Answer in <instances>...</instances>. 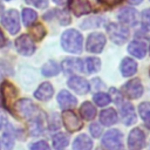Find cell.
Segmentation results:
<instances>
[{"mask_svg":"<svg viewBox=\"0 0 150 150\" xmlns=\"http://www.w3.org/2000/svg\"><path fill=\"white\" fill-rule=\"evenodd\" d=\"M61 46L68 53H80L82 50V35L76 29H68L61 36Z\"/></svg>","mask_w":150,"mask_h":150,"instance_id":"1","label":"cell"},{"mask_svg":"<svg viewBox=\"0 0 150 150\" xmlns=\"http://www.w3.org/2000/svg\"><path fill=\"white\" fill-rule=\"evenodd\" d=\"M102 144L107 150H123L122 134L118 130H109L102 138Z\"/></svg>","mask_w":150,"mask_h":150,"instance_id":"2","label":"cell"},{"mask_svg":"<svg viewBox=\"0 0 150 150\" xmlns=\"http://www.w3.org/2000/svg\"><path fill=\"white\" fill-rule=\"evenodd\" d=\"M107 32H108V36L110 38V40L114 43L117 45H122L127 41L128 36H129V30L128 28L120 26L115 22H111L107 26Z\"/></svg>","mask_w":150,"mask_h":150,"instance_id":"3","label":"cell"},{"mask_svg":"<svg viewBox=\"0 0 150 150\" xmlns=\"http://www.w3.org/2000/svg\"><path fill=\"white\" fill-rule=\"evenodd\" d=\"M2 26L11 33V34H16L20 30V21H19V14L15 9H8L1 19Z\"/></svg>","mask_w":150,"mask_h":150,"instance_id":"4","label":"cell"},{"mask_svg":"<svg viewBox=\"0 0 150 150\" xmlns=\"http://www.w3.org/2000/svg\"><path fill=\"white\" fill-rule=\"evenodd\" d=\"M35 110H36V107L32 103V101L27 98L19 100L16 103H14V107H13V114L15 112L23 118L33 117L35 114Z\"/></svg>","mask_w":150,"mask_h":150,"instance_id":"5","label":"cell"},{"mask_svg":"<svg viewBox=\"0 0 150 150\" xmlns=\"http://www.w3.org/2000/svg\"><path fill=\"white\" fill-rule=\"evenodd\" d=\"M15 47H16V50L23 56H30L35 52L34 42H33L32 38L27 34L20 35L15 40Z\"/></svg>","mask_w":150,"mask_h":150,"instance_id":"6","label":"cell"},{"mask_svg":"<svg viewBox=\"0 0 150 150\" xmlns=\"http://www.w3.org/2000/svg\"><path fill=\"white\" fill-rule=\"evenodd\" d=\"M1 91H2V96H4V102H5V107L9 110L13 111V107H14V100L18 95V91L15 89V87L8 82L5 81L1 86Z\"/></svg>","mask_w":150,"mask_h":150,"instance_id":"7","label":"cell"},{"mask_svg":"<svg viewBox=\"0 0 150 150\" xmlns=\"http://www.w3.org/2000/svg\"><path fill=\"white\" fill-rule=\"evenodd\" d=\"M145 144V135L139 128H135L130 131L128 137L129 150H141Z\"/></svg>","mask_w":150,"mask_h":150,"instance_id":"8","label":"cell"},{"mask_svg":"<svg viewBox=\"0 0 150 150\" xmlns=\"http://www.w3.org/2000/svg\"><path fill=\"white\" fill-rule=\"evenodd\" d=\"M105 45V36L102 33H91L87 39V50L90 53H101Z\"/></svg>","mask_w":150,"mask_h":150,"instance_id":"9","label":"cell"},{"mask_svg":"<svg viewBox=\"0 0 150 150\" xmlns=\"http://www.w3.org/2000/svg\"><path fill=\"white\" fill-rule=\"evenodd\" d=\"M123 93L127 97L131 98V100H136L139 98L143 94V86L141 83V81L138 79H134L130 80L129 82H127L123 87Z\"/></svg>","mask_w":150,"mask_h":150,"instance_id":"10","label":"cell"},{"mask_svg":"<svg viewBox=\"0 0 150 150\" xmlns=\"http://www.w3.org/2000/svg\"><path fill=\"white\" fill-rule=\"evenodd\" d=\"M62 122L66 127V129L70 132L77 131L82 128V122L80 121V118L77 117V115L70 110H66L62 112Z\"/></svg>","mask_w":150,"mask_h":150,"instance_id":"11","label":"cell"},{"mask_svg":"<svg viewBox=\"0 0 150 150\" xmlns=\"http://www.w3.org/2000/svg\"><path fill=\"white\" fill-rule=\"evenodd\" d=\"M68 86L71 90H74L77 94H81V95L87 94L90 88L89 82L86 79L80 77V76H71L68 80Z\"/></svg>","mask_w":150,"mask_h":150,"instance_id":"12","label":"cell"},{"mask_svg":"<svg viewBox=\"0 0 150 150\" xmlns=\"http://www.w3.org/2000/svg\"><path fill=\"white\" fill-rule=\"evenodd\" d=\"M118 20L125 26H135L137 23V12L131 7H125L118 13Z\"/></svg>","mask_w":150,"mask_h":150,"instance_id":"13","label":"cell"},{"mask_svg":"<svg viewBox=\"0 0 150 150\" xmlns=\"http://www.w3.org/2000/svg\"><path fill=\"white\" fill-rule=\"evenodd\" d=\"M69 8L75 15L80 16L88 14L91 9V6L88 0H69Z\"/></svg>","mask_w":150,"mask_h":150,"instance_id":"14","label":"cell"},{"mask_svg":"<svg viewBox=\"0 0 150 150\" xmlns=\"http://www.w3.org/2000/svg\"><path fill=\"white\" fill-rule=\"evenodd\" d=\"M57 102L62 109H69L76 105L77 100L75 98V96H73L67 90H61L57 95Z\"/></svg>","mask_w":150,"mask_h":150,"instance_id":"15","label":"cell"},{"mask_svg":"<svg viewBox=\"0 0 150 150\" xmlns=\"http://www.w3.org/2000/svg\"><path fill=\"white\" fill-rule=\"evenodd\" d=\"M61 66L63 71L67 74H73L83 70V63L80 59H66Z\"/></svg>","mask_w":150,"mask_h":150,"instance_id":"16","label":"cell"},{"mask_svg":"<svg viewBox=\"0 0 150 150\" xmlns=\"http://www.w3.org/2000/svg\"><path fill=\"white\" fill-rule=\"evenodd\" d=\"M53 93H54V89H53L52 84L48 82H45V83L40 84V87L35 90L34 96L40 101H48L53 96Z\"/></svg>","mask_w":150,"mask_h":150,"instance_id":"17","label":"cell"},{"mask_svg":"<svg viewBox=\"0 0 150 150\" xmlns=\"http://www.w3.org/2000/svg\"><path fill=\"white\" fill-rule=\"evenodd\" d=\"M128 52L137 59H143L146 54V46L142 41H132L128 46Z\"/></svg>","mask_w":150,"mask_h":150,"instance_id":"18","label":"cell"},{"mask_svg":"<svg viewBox=\"0 0 150 150\" xmlns=\"http://www.w3.org/2000/svg\"><path fill=\"white\" fill-rule=\"evenodd\" d=\"M91 148L93 141L86 134L79 135L73 143V150H91Z\"/></svg>","mask_w":150,"mask_h":150,"instance_id":"19","label":"cell"},{"mask_svg":"<svg viewBox=\"0 0 150 150\" xmlns=\"http://www.w3.org/2000/svg\"><path fill=\"white\" fill-rule=\"evenodd\" d=\"M121 112H122V121H123L124 124L130 125L134 122H136V114H135V109H134L132 104L125 103L122 107Z\"/></svg>","mask_w":150,"mask_h":150,"instance_id":"20","label":"cell"},{"mask_svg":"<svg viewBox=\"0 0 150 150\" xmlns=\"http://www.w3.org/2000/svg\"><path fill=\"white\" fill-rule=\"evenodd\" d=\"M100 121L103 125H112L117 121V112L112 108H108L101 111L100 114Z\"/></svg>","mask_w":150,"mask_h":150,"instance_id":"21","label":"cell"},{"mask_svg":"<svg viewBox=\"0 0 150 150\" xmlns=\"http://www.w3.org/2000/svg\"><path fill=\"white\" fill-rule=\"evenodd\" d=\"M137 70V63L130 59V57H125L122 60L121 62V73L123 76H131L136 73Z\"/></svg>","mask_w":150,"mask_h":150,"instance_id":"22","label":"cell"},{"mask_svg":"<svg viewBox=\"0 0 150 150\" xmlns=\"http://www.w3.org/2000/svg\"><path fill=\"white\" fill-rule=\"evenodd\" d=\"M80 114H81V116H82L84 120L91 121V120H94V117L96 116V109H95V107H94L90 102L86 101V102H83L82 105L80 107Z\"/></svg>","mask_w":150,"mask_h":150,"instance_id":"23","label":"cell"},{"mask_svg":"<svg viewBox=\"0 0 150 150\" xmlns=\"http://www.w3.org/2000/svg\"><path fill=\"white\" fill-rule=\"evenodd\" d=\"M69 144V136L67 134L60 132L53 137V146L55 150H63Z\"/></svg>","mask_w":150,"mask_h":150,"instance_id":"24","label":"cell"},{"mask_svg":"<svg viewBox=\"0 0 150 150\" xmlns=\"http://www.w3.org/2000/svg\"><path fill=\"white\" fill-rule=\"evenodd\" d=\"M60 71V67L55 61H48L41 68V73L45 76H54Z\"/></svg>","mask_w":150,"mask_h":150,"instance_id":"25","label":"cell"},{"mask_svg":"<svg viewBox=\"0 0 150 150\" xmlns=\"http://www.w3.org/2000/svg\"><path fill=\"white\" fill-rule=\"evenodd\" d=\"M100 64H101V61H100L97 57H88V59H86V61H84L83 68H86V71H87V73L91 74V73L98 71Z\"/></svg>","mask_w":150,"mask_h":150,"instance_id":"26","label":"cell"},{"mask_svg":"<svg viewBox=\"0 0 150 150\" xmlns=\"http://www.w3.org/2000/svg\"><path fill=\"white\" fill-rule=\"evenodd\" d=\"M138 112H139L141 117L143 118L145 125L150 129V103H148V102L141 103L138 107Z\"/></svg>","mask_w":150,"mask_h":150,"instance_id":"27","label":"cell"},{"mask_svg":"<svg viewBox=\"0 0 150 150\" xmlns=\"http://www.w3.org/2000/svg\"><path fill=\"white\" fill-rule=\"evenodd\" d=\"M38 18V14L35 11L30 8H23L22 9V21L25 26H30L33 22H35Z\"/></svg>","mask_w":150,"mask_h":150,"instance_id":"28","label":"cell"},{"mask_svg":"<svg viewBox=\"0 0 150 150\" xmlns=\"http://www.w3.org/2000/svg\"><path fill=\"white\" fill-rule=\"evenodd\" d=\"M30 34H32V36H33L36 41H40V40L43 39V36L46 35V29H45V27H43L41 23H36L35 26L32 27Z\"/></svg>","mask_w":150,"mask_h":150,"instance_id":"29","label":"cell"},{"mask_svg":"<svg viewBox=\"0 0 150 150\" xmlns=\"http://www.w3.org/2000/svg\"><path fill=\"white\" fill-rule=\"evenodd\" d=\"M94 101L97 105L100 107H104L108 103H110V96L104 94V93H97L94 95Z\"/></svg>","mask_w":150,"mask_h":150,"instance_id":"30","label":"cell"},{"mask_svg":"<svg viewBox=\"0 0 150 150\" xmlns=\"http://www.w3.org/2000/svg\"><path fill=\"white\" fill-rule=\"evenodd\" d=\"M28 130H29V134L33 135V136H36L41 132L42 128H41V124H40V121L39 120H33L29 122V125H28Z\"/></svg>","mask_w":150,"mask_h":150,"instance_id":"31","label":"cell"},{"mask_svg":"<svg viewBox=\"0 0 150 150\" xmlns=\"http://www.w3.org/2000/svg\"><path fill=\"white\" fill-rule=\"evenodd\" d=\"M2 138H4V145H5L6 150H12V148L14 145V141H13L12 134L9 131H6V132H4Z\"/></svg>","mask_w":150,"mask_h":150,"instance_id":"32","label":"cell"},{"mask_svg":"<svg viewBox=\"0 0 150 150\" xmlns=\"http://www.w3.org/2000/svg\"><path fill=\"white\" fill-rule=\"evenodd\" d=\"M30 150H50V148L46 141H40L36 143H33L30 145Z\"/></svg>","mask_w":150,"mask_h":150,"instance_id":"33","label":"cell"},{"mask_svg":"<svg viewBox=\"0 0 150 150\" xmlns=\"http://www.w3.org/2000/svg\"><path fill=\"white\" fill-rule=\"evenodd\" d=\"M28 5H33L38 8H46L48 6V0H25Z\"/></svg>","mask_w":150,"mask_h":150,"instance_id":"34","label":"cell"},{"mask_svg":"<svg viewBox=\"0 0 150 150\" xmlns=\"http://www.w3.org/2000/svg\"><path fill=\"white\" fill-rule=\"evenodd\" d=\"M60 22H61V25H68L69 22H70V16H69V13H68V11H66V9H63V11H61L60 12Z\"/></svg>","mask_w":150,"mask_h":150,"instance_id":"35","label":"cell"},{"mask_svg":"<svg viewBox=\"0 0 150 150\" xmlns=\"http://www.w3.org/2000/svg\"><path fill=\"white\" fill-rule=\"evenodd\" d=\"M101 131H102V129H101V127L97 123H94V124L90 125V134L94 137H98L101 135Z\"/></svg>","mask_w":150,"mask_h":150,"instance_id":"36","label":"cell"},{"mask_svg":"<svg viewBox=\"0 0 150 150\" xmlns=\"http://www.w3.org/2000/svg\"><path fill=\"white\" fill-rule=\"evenodd\" d=\"M142 19H143L144 26H146L148 28H150V8L145 9V11L142 13Z\"/></svg>","mask_w":150,"mask_h":150,"instance_id":"37","label":"cell"},{"mask_svg":"<svg viewBox=\"0 0 150 150\" xmlns=\"http://www.w3.org/2000/svg\"><path fill=\"white\" fill-rule=\"evenodd\" d=\"M102 4H104V5H108V6H114V5H116V4H120L122 0H100Z\"/></svg>","mask_w":150,"mask_h":150,"instance_id":"38","label":"cell"},{"mask_svg":"<svg viewBox=\"0 0 150 150\" xmlns=\"http://www.w3.org/2000/svg\"><path fill=\"white\" fill-rule=\"evenodd\" d=\"M5 43H6V40H5V36H4L2 30L0 29V48H1V47H4V46H5Z\"/></svg>","mask_w":150,"mask_h":150,"instance_id":"39","label":"cell"},{"mask_svg":"<svg viewBox=\"0 0 150 150\" xmlns=\"http://www.w3.org/2000/svg\"><path fill=\"white\" fill-rule=\"evenodd\" d=\"M142 1H143V0H129V2L132 4V5H139Z\"/></svg>","mask_w":150,"mask_h":150,"instance_id":"40","label":"cell"},{"mask_svg":"<svg viewBox=\"0 0 150 150\" xmlns=\"http://www.w3.org/2000/svg\"><path fill=\"white\" fill-rule=\"evenodd\" d=\"M55 4H57V5H62V4H64V1L66 0H53Z\"/></svg>","mask_w":150,"mask_h":150,"instance_id":"41","label":"cell"},{"mask_svg":"<svg viewBox=\"0 0 150 150\" xmlns=\"http://www.w3.org/2000/svg\"><path fill=\"white\" fill-rule=\"evenodd\" d=\"M0 105H1V100H0Z\"/></svg>","mask_w":150,"mask_h":150,"instance_id":"42","label":"cell"},{"mask_svg":"<svg viewBox=\"0 0 150 150\" xmlns=\"http://www.w3.org/2000/svg\"><path fill=\"white\" fill-rule=\"evenodd\" d=\"M97 150H101V149H97Z\"/></svg>","mask_w":150,"mask_h":150,"instance_id":"43","label":"cell"},{"mask_svg":"<svg viewBox=\"0 0 150 150\" xmlns=\"http://www.w3.org/2000/svg\"><path fill=\"white\" fill-rule=\"evenodd\" d=\"M7 1H11V0H7Z\"/></svg>","mask_w":150,"mask_h":150,"instance_id":"44","label":"cell"},{"mask_svg":"<svg viewBox=\"0 0 150 150\" xmlns=\"http://www.w3.org/2000/svg\"><path fill=\"white\" fill-rule=\"evenodd\" d=\"M0 77H1V76H0Z\"/></svg>","mask_w":150,"mask_h":150,"instance_id":"45","label":"cell"}]
</instances>
